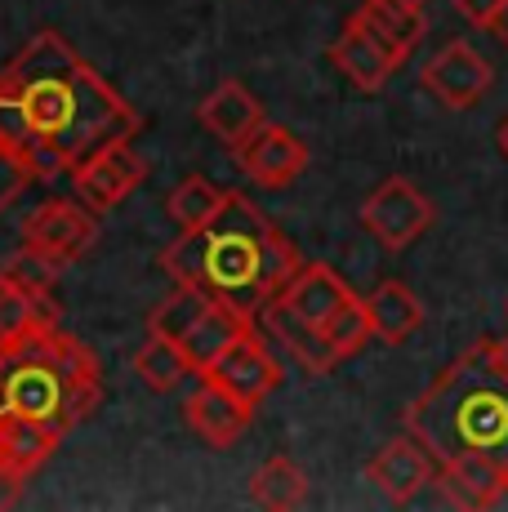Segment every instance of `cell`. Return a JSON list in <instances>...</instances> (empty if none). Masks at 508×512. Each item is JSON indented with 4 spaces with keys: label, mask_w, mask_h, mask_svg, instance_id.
<instances>
[{
    "label": "cell",
    "mask_w": 508,
    "mask_h": 512,
    "mask_svg": "<svg viewBox=\"0 0 508 512\" xmlns=\"http://www.w3.org/2000/svg\"><path fill=\"white\" fill-rule=\"evenodd\" d=\"M143 116L58 32H36L0 72V143L41 179H72L94 152L130 143Z\"/></svg>",
    "instance_id": "1"
},
{
    "label": "cell",
    "mask_w": 508,
    "mask_h": 512,
    "mask_svg": "<svg viewBox=\"0 0 508 512\" xmlns=\"http://www.w3.org/2000/svg\"><path fill=\"white\" fill-rule=\"evenodd\" d=\"M161 268L174 285H197L210 299L259 317L263 303L277 299L299 272V250L259 205L232 192L205 228L179 232L165 245Z\"/></svg>",
    "instance_id": "2"
},
{
    "label": "cell",
    "mask_w": 508,
    "mask_h": 512,
    "mask_svg": "<svg viewBox=\"0 0 508 512\" xmlns=\"http://www.w3.org/2000/svg\"><path fill=\"white\" fill-rule=\"evenodd\" d=\"M402 419L437 464L455 455H495L508 464V357L500 339H477L459 352Z\"/></svg>",
    "instance_id": "3"
},
{
    "label": "cell",
    "mask_w": 508,
    "mask_h": 512,
    "mask_svg": "<svg viewBox=\"0 0 508 512\" xmlns=\"http://www.w3.org/2000/svg\"><path fill=\"white\" fill-rule=\"evenodd\" d=\"M103 397V370L94 352L58 321L0 348V415L50 423L72 432Z\"/></svg>",
    "instance_id": "4"
},
{
    "label": "cell",
    "mask_w": 508,
    "mask_h": 512,
    "mask_svg": "<svg viewBox=\"0 0 508 512\" xmlns=\"http://www.w3.org/2000/svg\"><path fill=\"white\" fill-rule=\"evenodd\" d=\"M433 223V205L410 179H384L361 201V228L375 236L384 250H406Z\"/></svg>",
    "instance_id": "5"
},
{
    "label": "cell",
    "mask_w": 508,
    "mask_h": 512,
    "mask_svg": "<svg viewBox=\"0 0 508 512\" xmlns=\"http://www.w3.org/2000/svg\"><path fill=\"white\" fill-rule=\"evenodd\" d=\"M491 81H495V67L486 63L468 41L442 45L424 63V90L433 94L442 107H451V112L477 107L486 98V90H491Z\"/></svg>",
    "instance_id": "6"
},
{
    "label": "cell",
    "mask_w": 508,
    "mask_h": 512,
    "mask_svg": "<svg viewBox=\"0 0 508 512\" xmlns=\"http://www.w3.org/2000/svg\"><path fill=\"white\" fill-rule=\"evenodd\" d=\"M99 236L90 210H81L76 201H45L32 219L23 223V250H36L45 259H54L58 268L76 263Z\"/></svg>",
    "instance_id": "7"
},
{
    "label": "cell",
    "mask_w": 508,
    "mask_h": 512,
    "mask_svg": "<svg viewBox=\"0 0 508 512\" xmlns=\"http://www.w3.org/2000/svg\"><path fill=\"white\" fill-rule=\"evenodd\" d=\"M232 152H237V170L259 187H290L308 170V147L299 143L286 125L263 121L259 130L241 147H232Z\"/></svg>",
    "instance_id": "8"
},
{
    "label": "cell",
    "mask_w": 508,
    "mask_h": 512,
    "mask_svg": "<svg viewBox=\"0 0 508 512\" xmlns=\"http://www.w3.org/2000/svg\"><path fill=\"white\" fill-rule=\"evenodd\" d=\"M183 415H188V428L197 432L205 446L228 450L232 441L246 437V428H250V419H254V406H250L246 397H237L232 388H223L219 379L201 374L197 392L183 401Z\"/></svg>",
    "instance_id": "9"
},
{
    "label": "cell",
    "mask_w": 508,
    "mask_h": 512,
    "mask_svg": "<svg viewBox=\"0 0 508 512\" xmlns=\"http://www.w3.org/2000/svg\"><path fill=\"white\" fill-rule=\"evenodd\" d=\"M143 179H148L143 156H134L130 143H112V147H103V152H94L90 161L72 174V187L90 210H116Z\"/></svg>",
    "instance_id": "10"
},
{
    "label": "cell",
    "mask_w": 508,
    "mask_h": 512,
    "mask_svg": "<svg viewBox=\"0 0 508 512\" xmlns=\"http://www.w3.org/2000/svg\"><path fill=\"white\" fill-rule=\"evenodd\" d=\"M437 468L442 464L433 459V450L406 432V437H393L375 459H370L366 477L375 481L384 499H393V504H410V499H419V490H424L428 481H437Z\"/></svg>",
    "instance_id": "11"
},
{
    "label": "cell",
    "mask_w": 508,
    "mask_h": 512,
    "mask_svg": "<svg viewBox=\"0 0 508 512\" xmlns=\"http://www.w3.org/2000/svg\"><path fill=\"white\" fill-rule=\"evenodd\" d=\"M330 63H335L339 72H344L348 81L357 85V90L375 94V90H384V81L397 72V67H402V58H397L393 49L379 41V32L366 23V18L348 14L339 41L330 45Z\"/></svg>",
    "instance_id": "12"
},
{
    "label": "cell",
    "mask_w": 508,
    "mask_h": 512,
    "mask_svg": "<svg viewBox=\"0 0 508 512\" xmlns=\"http://www.w3.org/2000/svg\"><path fill=\"white\" fill-rule=\"evenodd\" d=\"M210 379H219L223 388H232L237 397H246L250 406H259L268 392L281 388V361L272 357V348L259 339V330H246L219 361H214Z\"/></svg>",
    "instance_id": "13"
},
{
    "label": "cell",
    "mask_w": 508,
    "mask_h": 512,
    "mask_svg": "<svg viewBox=\"0 0 508 512\" xmlns=\"http://www.w3.org/2000/svg\"><path fill=\"white\" fill-rule=\"evenodd\" d=\"M246 330H254V317H250V312H241V308H232V303H219V299H214L210 308H205L201 317H197V326H192V330L179 339V352L188 357L192 374L201 379V374L210 370L214 361H219L223 352H228Z\"/></svg>",
    "instance_id": "14"
},
{
    "label": "cell",
    "mask_w": 508,
    "mask_h": 512,
    "mask_svg": "<svg viewBox=\"0 0 508 512\" xmlns=\"http://www.w3.org/2000/svg\"><path fill=\"white\" fill-rule=\"evenodd\" d=\"M508 464L495 455H455L437 468V486L455 508H495Z\"/></svg>",
    "instance_id": "15"
},
{
    "label": "cell",
    "mask_w": 508,
    "mask_h": 512,
    "mask_svg": "<svg viewBox=\"0 0 508 512\" xmlns=\"http://www.w3.org/2000/svg\"><path fill=\"white\" fill-rule=\"evenodd\" d=\"M277 299L286 303L295 317H304L308 326H326V321L353 299V290H348V281L339 277L335 268H326V263H299V272L290 277V285Z\"/></svg>",
    "instance_id": "16"
},
{
    "label": "cell",
    "mask_w": 508,
    "mask_h": 512,
    "mask_svg": "<svg viewBox=\"0 0 508 512\" xmlns=\"http://www.w3.org/2000/svg\"><path fill=\"white\" fill-rule=\"evenodd\" d=\"M197 121H201L219 143L241 147V143H246L250 134L263 125V107H259V98H254L241 81H223V85H214V90L201 98Z\"/></svg>",
    "instance_id": "17"
},
{
    "label": "cell",
    "mask_w": 508,
    "mask_h": 512,
    "mask_svg": "<svg viewBox=\"0 0 508 512\" xmlns=\"http://www.w3.org/2000/svg\"><path fill=\"white\" fill-rule=\"evenodd\" d=\"M259 321H263V330H268L272 339H281V348H286L290 357H295L308 374H330V370L339 366V352L330 348L326 330H321V326H308V321L295 317V312H290L281 299L263 303Z\"/></svg>",
    "instance_id": "18"
},
{
    "label": "cell",
    "mask_w": 508,
    "mask_h": 512,
    "mask_svg": "<svg viewBox=\"0 0 508 512\" xmlns=\"http://www.w3.org/2000/svg\"><path fill=\"white\" fill-rule=\"evenodd\" d=\"M67 432L50 428V423H36V419H18V415H0V468L9 477L27 481L45 459L58 450Z\"/></svg>",
    "instance_id": "19"
},
{
    "label": "cell",
    "mask_w": 508,
    "mask_h": 512,
    "mask_svg": "<svg viewBox=\"0 0 508 512\" xmlns=\"http://www.w3.org/2000/svg\"><path fill=\"white\" fill-rule=\"evenodd\" d=\"M366 317H370L375 339L406 343L410 334L424 326V303H419L415 290H406L402 281H384L366 294Z\"/></svg>",
    "instance_id": "20"
},
{
    "label": "cell",
    "mask_w": 508,
    "mask_h": 512,
    "mask_svg": "<svg viewBox=\"0 0 508 512\" xmlns=\"http://www.w3.org/2000/svg\"><path fill=\"white\" fill-rule=\"evenodd\" d=\"M50 321H58V312H54L50 299L23 290L18 281H9L5 272H0V348L27 339L32 330L50 326Z\"/></svg>",
    "instance_id": "21"
},
{
    "label": "cell",
    "mask_w": 508,
    "mask_h": 512,
    "mask_svg": "<svg viewBox=\"0 0 508 512\" xmlns=\"http://www.w3.org/2000/svg\"><path fill=\"white\" fill-rule=\"evenodd\" d=\"M250 499L259 508H272V512H290L308 499V477L295 459L286 455H272L268 464H259V472L250 477Z\"/></svg>",
    "instance_id": "22"
},
{
    "label": "cell",
    "mask_w": 508,
    "mask_h": 512,
    "mask_svg": "<svg viewBox=\"0 0 508 512\" xmlns=\"http://www.w3.org/2000/svg\"><path fill=\"white\" fill-rule=\"evenodd\" d=\"M357 14L366 18L370 27H375L379 41L393 49V54L402 58V63H406V54H410V49H415L419 41H424V32H428L424 9L397 5V0H366V5H361Z\"/></svg>",
    "instance_id": "23"
},
{
    "label": "cell",
    "mask_w": 508,
    "mask_h": 512,
    "mask_svg": "<svg viewBox=\"0 0 508 512\" xmlns=\"http://www.w3.org/2000/svg\"><path fill=\"white\" fill-rule=\"evenodd\" d=\"M228 196H232L228 187L201 179V174H188V179H183L170 196H165V210H170L174 228H179V232H192V228H205V223H210L214 214L228 205Z\"/></svg>",
    "instance_id": "24"
},
{
    "label": "cell",
    "mask_w": 508,
    "mask_h": 512,
    "mask_svg": "<svg viewBox=\"0 0 508 512\" xmlns=\"http://www.w3.org/2000/svg\"><path fill=\"white\" fill-rule=\"evenodd\" d=\"M134 374H139V379L148 383V388H156V392H174L192 374V366H188V357L179 352V343L152 334V339L139 348V357H134Z\"/></svg>",
    "instance_id": "25"
},
{
    "label": "cell",
    "mask_w": 508,
    "mask_h": 512,
    "mask_svg": "<svg viewBox=\"0 0 508 512\" xmlns=\"http://www.w3.org/2000/svg\"><path fill=\"white\" fill-rule=\"evenodd\" d=\"M210 303L214 299L205 290H197V285H179V290H174L165 303H156V312L148 317V334H161V339L179 343L183 334L197 326V317L210 308Z\"/></svg>",
    "instance_id": "26"
},
{
    "label": "cell",
    "mask_w": 508,
    "mask_h": 512,
    "mask_svg": "<svg viewBox=\"0 0 508 512\" xmlns=\"http://www.w3.org/2000/svg\"><path fill=\"white\" fill-rule=\"evenodd\" d=\"M321 330H326L330 348L339 352V361L353 357V352H361L370 339H375V330H370V317H366V299H357V294H353V299H348L344 308H339Z\"/></svg>",
    "instance_id": "27"
},
{
    "label": "cell",
    "mask_w": 508,
    "mask_h": 512,
    "mask_svg": "<svg viewBox=\"0 0 508 512\" xmlns=\"http://www.w3.org/2000/svg\"><path fill=\"white\" fill-rule=\"evenodd\" d=\"M5 277L18 281L23 290L41 294V299H50V294H54V281H58V263L45 259V254H36V250H18L14 259L5 263Z\"/></svg>",
    "instance_id": "28"
},
{
    "label": "cell",
    "mask_w": 508,
    "mask_h": 512,
    "mask_svg": "<svg viewBox=\"0 0 508 512\" xmlns=\"http://www.w3.org/2000/svg\"><path fill=\"white\" fill-rule=\"evenodd\" d=\"M32 183H36V174L27 170V165L18 161V156L9 152L5 143H0V214H5L9 205H14Z\"/></svg>",
    "instance_id": "29"
},
{
    "label": "cell",
    "mask_w": 508,
    "mask_h": 512,
    "mask_svg": "<svg viewBox=\"0 0 508 512\" xmlns=\"http://www.w3.org/2000/svg\"><path fill=\"white\" fill-rule=\"evenodd\" d=\"M455 9H459V18H468L473 27H491L500 0H455Z\"/></svg>",
    "instance_id": "30"
},
{
    "label": "cell",
    "mask_w": 508,
    "mask_h": 512,
    "mask_svg": "<svg viewBox=\"0 0 508 512\" xmlns=\"http://www.w3.org/2000/svg\"><path fill=\"white\" fill-rule=\"evenodd\" d=\"M486 32H495V41L508 45V0H500V9H495V18H491V27Z\"/></svg>",
    "instance_id": "31"
},
{
    "label": "cell",
    "mask_w": 508,
    "mask_h": 512,
    "mask_svg": "<svg viewBox=\"0 0 508 512\" xmlns=\"http://www.w3.org/2000/svg\"><path fill=\"white\" fill-rule=\"evenodd\" d=\"M500 152L508 156V116H504V121H500Z\"/></svg>",
    "instance_id": "32"
},
{
    "label": "cell",
    "mask_w": 508,
    "mask_h": 512,
    "mask_svg": "<svg viewBox=\"0 0 508 512\" xmlns=\"http://www.w3.org/2000/svg\"><path fill=\"white\" fill-rule=\"evenodd\" d=\"M495 508H508V477H504V490H500V499H495Z\"/></svg>",
    "instance_id": "33"
},
{
    "label": "cell",
    "mask_w": 508,
    "mask_h": 512,
    "mask_svg": "<svg viewBox=\"0 0 508 512\" xmlns=\"http://www.w3.org/2000/svg\"><path fill=\"white\" fill-rule=\"evenodd\" d=\"M397 5H410V9H424L428 0H397Z\"/></svg>",
    "instance_id": "34"
}]
</instances>
